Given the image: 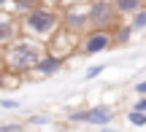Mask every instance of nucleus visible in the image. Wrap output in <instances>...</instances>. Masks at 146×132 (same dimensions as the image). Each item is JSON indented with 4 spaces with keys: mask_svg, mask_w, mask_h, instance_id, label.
Masks as SVG:
<instances>
[{
    "mask_svg": "<svg viewBox=\"0 0 146 132\" xmlns=\"http://www.w3.org/2000/svg\"><path fill=\"white\" fill-rule=\"evenodd\" d=\"M46 57V43L30 41V38H19L16 43H11L8 49H3V70L19 76H33L35 65Z\"/></svg>",
    "mask_w": 146,
    "mask_h": 132,
    "instance_id": "obj_1",
    "label": "nucleus"
},
{
    "mask_svg": "<svg viewBox=\"0 0 146 132\" xmlns=\"http://www.w3.org/2000/svg\"><path fill=\"white\" fill-rule=\"evenodd\" d=\"M22 24V32H25L30 41H38V43H49L60 30H62V14L57 8H49V5H41L35 8L33 14L22 16L19 19Z\"/></svg>",
    "mask_w": 146,
    "mask_h": 132,
    "instance_id": "obj_2",
    "label": "nucleus"
},
{
    "mask_svg": "<svg viewBox=\"0 0 146 132\" xmlns=\"http://www.w3.org/2000/svg\"><path fill=\"white\" fill-rule=\"evenodd\" d=\"M87 14H89V27H92V30H108L111 32L122 22L111 0H95V3H89Z\"/></svg>",
    "mask_w": 146,
    "mask_h": 132,
    "instance_id": "obj_3",
    "label": "nucleus"
},
{
    "mask_svg": "<svg viewBox=\"0 0 146 132\" xmlns=\"http://www.w3.org/2000/svg\"><path fill=\"white\" fill-rule=\"evenodd\" d=\"M68 121L73 124H89V127H111L114 121V108L111 105H92V108H78V111L68 113Z\"/></svg>",
    "mask_w": 146,
    "mask_h": 132,
    "instance_id": "obj_4",
    "label": "nucleus"
},
{
    "mask_svg": "<svg viewBox=\"0 0 146 132\" xmlns=\"http://www.w3.org/2000/svg\"><path fill=\"white\" fill-rule=\"evenodd\" d=\"M62 30L70 32V35L81 38L84 32H89L92 27H89V14H87V5L84 3H68L62 5Z\"/></svg>",
    "mask_w": 146,
    "mask_h": 132,
    "instance_id": "obj_5",
    "label": "nucleus"
},
{
    "mask_svg": "<svg viewBox=\"0 0 146 132\" xmlns=\"http://www.w3.org/2000/svg\"><path fill=\"white\" fill-rule=\"evenodd\" d=\"M114 46V35L108 30H89L78 38V54L84 57H95V54H103Z\"/></svg>",
    "mask_w": 146,
    "mask_h": 132,
    "instance_id": "obj_6",
    "label": "nucleus"
},
{
    "mask_svg": "<svg viewBox=\"0 0 146 132\" xmlns=\"http://www.w3.org/2000/svg\"><path fill=\"white\" fill-rule=\"evenodd\" d=\"M22 38V24L16 16L11 14H0V51L8 49L11 43H16Z\"/></svg>",
    "mask_w": 146,
    "mask_h": 132,
    "instance_id": "obj_7",
    "label": "nucleus"
},
{
    "mask_svg": "<svg viewBox=\"0 0 146 132\" xmlns=\"http://www.w3.org/2000/svg\"><path fill=\"white\" fill-rule=\"evenodd\" d=\"M65 68V57H57V54H49L41 59V62L35 65V70H33V76H41V78H49V76H57L60 70Z\"/></svg>",
    "mask_w": 146,
    "mask_h": 132,
    "instance_id": "obj_8",
    "label": "nucleus"
},
{
    "mask_svg": "<svg viewBox=\"0 0 146 132\" xmlns=\"http://www.w3.org/2000/svg\"><path fill=\"white\" fill-rule=\"evenodd\" d=\"M114 3V8H116V14H119V19L122 16H135L141 8H146V0H111Z\"/></svg>",
    "mask_w": 146,
    "mask_h": 132,
    "instance_id": "obj_9",
    "label": "nucleus"
},
{
    "mask_svg": "<svg viewBox=\"0 0 146 132\" xmlns=\"http://www.w3.org/2000/svg\"><path fill=\"white\" fill-rule=\"evenodd\" d=\"M111 35H114V46H127V43L133 41V27L125 24V22H119V24L111 30Z\"/></svg>",
    "mask_w": 146,
    "mask_h": 132,
    "instance_id": "obj_10",
    "label": "nucleus"
},
{
    "mask_svg": "<svg viewBox=\"0 0 146 132\" xmlns=\"http://www.w3.org/2000/svg\"><path fill=\"white\" fill-rule=\"evenodd\" d=\"M41 5H46V0H14L11 3V8L19 14V19L22 16H27V14H33L35 8H41Z\"/></svg>",
    "mask_w": 146,
    "mask_h": 132,
    "instance_id": "obj_11",
    "label": "nucleus"
},
{
    "mask_svg": "<svg viewBox=\"0 0 146 132\" xmlns=\"http://www.w3.org/2000/svg\"><path fill=\"white\" fill-rule=\"evenodd\" d=\"M127 24L133 27V32H146V8H141L135 16H130Z\"/></svg>",
    "mask_w": 146,
    "mask_h": 132,
    "instance_id": "obj_12",
    "label": "nucleus"
},
{
    "mask_svg": "<svg viewBox=\"0 0 146 132\" xmlns=\"http://www.w3.org/2000/svg\"><path fill=\"white\" fill-rule=\"evenodd\" d=\"M43 124H52L49 113H33V116H27V127H43Z\"/></svg>",
    "mask_w": 146,
    "mask_h": 132,
    "instance_id": "obj_13",
    "label": "nucleus"
},
{
    "mask_svg": "<svg viewBox=\"0 0 146 132\" xmlns=\"http://www.w3.org/2000/svg\"><path fill=\"white\" fill-rule=\"evenodd\" d=\"M27 129V121H5L0 124V132H25Z\"/></svg>",
    "mask_w": 146,
    "mask_h": 132,
    "instance_id": "obj_14",
    "label": "nucleus"
},
{
    "mask_svg": "<svg viewBox=\"0 0 146 132\" xmlns=\"http://www.w3.org/2000/svg\"><path fill=\"white\" fill-rule=\"evenodd\" d=\"M127 121L133 127H143L146 124V113H138V111H127Z\"/></svg>",
    "mask_w": 146,
    "mask_h": 132,
    "instance_id": "obj_15",
    "label": "nucleus"
},
{
    "mask_svg": "<svg viewBox=\"0 0 146 132\" xmlns=\"http://www.w3.org/2000/svg\"><path fill=\"white\" fill-rule=\"evenodd\" d=\"M0 108H3V111H19L22 102L14 100V97H3V100H0Z\"/></svg>",
    "mask_w": 146,
    "mask_h": 132,
    "instance_id": "obj_16",
    "label": "nucleus"
},
{
    "mask_svg": "<svg viewBox=\"0 0 146 132\" xmlns=\"http://www.w3.org/2000/svg\"><path fill=\"white\" fill-rule=\"evenodd\" d=\"M103 70H106V65H92V68H89L87 73H84V78H87V81H92V78H98V76L103 73Z\"/></svg>",
    "mask_w": 146,
    "mask_h": 132,
    "instance_id": "obj_17",
    "label": "nucleus"
},
{
    "mask_svg": "<svg viewBox=\"0 0 146 132\" xmlns=\"http://www.w3.org/2000/svg\"><path fill=\"white\" fill-rule=\"evenodd\" d=\"M130 111H138V113H146V97H138L135 102H133Z\"/></svg>",
    "mask_w": 146,
    "mask_h": 132,
    "instance_id": "obj_18",
    "label": "nucleus"
},
{
    "mask_svg": "<svg viewBox=\"0 0 146 132\" xmlns=\"http://www.w3.org/2000/svg\"><path fill=\"white\" fill-rule=\"evenodd\" d=\"M135 95H138V97H146V78L135 84Z\"/></svg>",
    "mask_w": 146,
    "mask_h": 132,
    "instance_id": "obj_19",
    "label": "nucleus"
},
{
    "mask_svg": "<svg viewBox=\"0 0 146 132\" xmlns=\"http://www.w3.org/2000/svg\"><path fill=\"white\" fill-rule=\"evenodd\" d=\"M62 3H65V0H46V5H49V8H60Z\"/></svg>",
    "mask_w": 146,
    "mask_h": 132,
    "instance_id": "obj_20",
    "label": "nucleus"
},
{
    "mask_svg": "<svg viewBox=\"0 0 146 132\" xmlns=\"http://www.w3.org/2000/svg\"><path fill=\"white\" fill-rule=\"evenodd\" d=\"M11 3H14V0H0V11H3V8H11Z\"/></svg>",
    "mask_w": 146,
    "mask_h": 132,
    "instance_id": "obj_21",
    "label": "nucleus"
},
{
    "mask_svg": "<svg viewBox=\"0 0 146 132\" xmlns=\"http://www.w3.org/2000/svg\"><path fill=\"white\" fill-rule=\"evenodd\" d=\"M98 132H119L116 127H103V129H98Z\"/></svg>",
    "mask_w": 146,
    "mask_h": 132,
    "instance_id": "obj_22",
    "label": "nucleus"
},
{
    "mask_svg": "<svg viewBox=\"0 0 146 132\" xmlns=\"http://www.w3.org/2000/svg\"><path fill=\"white\" fill-rule=\"evenodd\" d=\"M0 70H3V51H0Z\"/></svg>",
    "mask_w": 146,
    "mask_h": 132,
    "instance_id": "obj_23",
    "label": "nucleus"
},
{
    "mask_svg": "<svg viewBox=\"0 0 146 132\" xmlns=\"http://www.w3.org/2000/svg\"><path fill=\"white\" fill-rule=\"evenodd\" d=\"M78 3H87V5H89V3H95V0H78Z\"/></svg>",
    "mask_w": 146,
    "mask_h": 132,
    "instance_id": "obj_24",
    "label": "nucleus"
}]
</instances>
